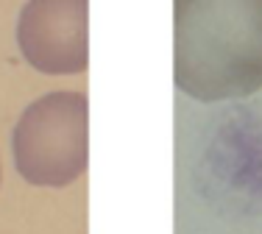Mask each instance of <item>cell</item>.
Wrapping results in <instances>:
<instances>
[{"mask_svg":"<svg viewBox=\"0 0 262 234\" xmlns=\"http://www.w3.org/2000/svg\"><path fill=\"white\" fill-rule=\"evenodd\" d=\"M173 81L201 103L262 89V0H173Z\"/></svg>","mask_w":262,"mask_h":234,"instance_id":"cell-1","label":"cell"},{"mask_svg":"<svg viewBox=\"0 0 262 234\" xmlns=\"http://www.w3.org/2000/svg\"><path fill=\"white\" fill-rule=\"evenodd\" d=\"M90 101L84 92H48L20 114L11 134L17 173L34 187H70L90 165Z\"/></svg>","mask_w":262,"mask_h":234,"instance_id":"cell-2","label":"cell"},{"mask_svg":"<svg viewBox=\"0 0 262 234\" xmlns=\"http://www.w3.org/2000/svg\"><path fill=\"white\" fill-rule=\"evenodd\" d=\"M90 0H28L17 20V48L45 76H78L90 67Z\"/></svg>","mask_w":262,"mask_h":234,"instance_id":"cell-3","label":"cell"},{"mask_svg":"<svg viewBox=\"0 0 262 234\" xmlns=\"http://www.w3.org/2000/svg\"><path fill=\"white\" fill-rule=\"evenodd\" d=\"M0 184H3V165H0Z\"/></svg>","mask_w":262,"mask_h":234,"instance_id":"cell-4","label":"cell"}]
</instances>
